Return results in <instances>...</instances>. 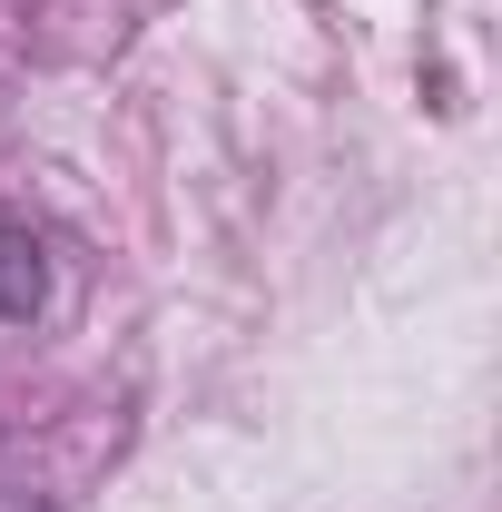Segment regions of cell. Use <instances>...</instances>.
I'll list each match as a JSON object with an SVG mask.
<instances>
[{"label":"cell","mask_w":502,"mask_h":512,"mask_svg":"<svg viewBox=\"0 0 502 512\" xmlns=\"http://www.w3.org/2000/svg\"><path fill=\"white\" fill-rule=\"evenodd\" d=\"M50 306V247L30 227H0V325H30Z\"/></svg>","instance_id":"obj_1"},{"label":"cell","mask_w":502,"mask_h":512,"mask_svg":"<svg viewBox=\"0 0 502 512\" xmlns=\"http://www.w3.org/2000/svg\"><path fill=\"white\" fill-rule=\"evenodd\" d=\"M0 512H60L50 493H20V483H0Z\"/></svg>","instance_id":"obj_2"}]
</instances>
